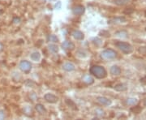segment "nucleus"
<instances>
[{
  "label": "nucleus",
  "mask_w": 146,
  "mask_h": 120,
  "mask_svg": "<svg viewBox=\"0 0 146 120\" xmlns=\"http://www.w3.org/2000/svg\"><path fill=\"white\" fill-rule=\"evenodd\" d=\"M89 72L97 79H104L107 76V72L104 67L100 65H94L89 69Z\"/></svg>",
  "instance_id": "1"
},
{
  "label": "nucleus",
  "mask_w": 146,
  "mask_h": 120,
  "mask_svg": "<svg viewBox=\"0 0 146 120\" xmlns=\"http://www.w3.org/2000/svg\"><path fill=\"white\" fill-rule=\"evenodd\" d=\"M82 80H83L85 84H94V78H93L91 76H89V75L84 76Z\"/></svg>",
  "instance_id": "14"
},
{
  "label": "nucleus",
  "mask_w": 146,
  "mask_h": 120,
  "mask_svg": "<svg viewBox=\"0 0 146 120\" xmlns=\"http://www.w3.org/2000/svg\"><path fill=\"white\" fill-rule=\"evenodd\" d=\"M44 99L46 100V101H47L48 103H50V104H54L58 101V97L53 93L45 94Z\"/></svg>",
  "instance_id": "5"
},
{
  "label": "nucleus",
  "mask_w": 146,
  "mask_h": 120,
  "mask_svg": "<svg viewBox=\"0 0 146 120\" xmlns=\"http://www.w3.org/2000/svg\"><path fill=\"white\" fill-rule=\"evenodd\" d=\"M137 102V100L135 99V98H129L126 101V103L129 105H134Z\"/></svg>",
  "instance_id": "21"
},
{
  "label": "nucleus",
  "mask_w": 146,
  "mask_h": 120,
  "mask_svg": "<svg viewBox=\"0 0 146 120\" xmlns=\"http://www.w3.org/2000/svg\"><path fill=\"white\" fill-rule=\"evenodd\" d=\"M145 31H146V29H145Z\"/></svg>",
  "instance_id": "28"
},
{
  "label": "nucleus",
  "mask_w": 146,
  "mask_h": 120,
  "mask_svg": "<svg viewBox=\"0 0 146 120\" xmlns=\"http://www.w3.org/2000/svg\"><path fill=\"white\" fill-rule=\"evenodd\" d=\"M145 16H146V11H145Z\"/></svg>",
  "instance_id": "27"
},
{
  "label": "nucleus",
  "mask_w": 146,
  "mask_h": 120,
  "mask_svg": "<svg viewBox=\"0 0 146 120\" xmlns=\"http://www.w3.org/2000/svg\"><path fill=\"white\" fill-rule=\"evenodd\" d=\"M129 2L130 0H114V3L118 6L127 5Z\"/></svg>",
  "instance_id": "19"
},
{
  "label": "nucleus",
  "mask_w": 146,
  "mask_h": 120,
  "mask_svg": "<svg viewBox=\"0 0 146 120\" xmlns=\"http://www.w3.org/2000/svg\"><path fill=\"white\" fill-rule=\"evenodd\" d=\"M97 100H98V101L99 102L100 104L102 105H106V106L110 105L111 103H112L111 101L109 98L106 97H98Z\"/></svg>",
  "instance_id": "7"
},
{
  "label": "nucleus",
  "mask_w": 146,
  "mask_h": 120,
  "mask_svg": "<svg viewBox=\"0 0 146 120\" xmlns=\"http://www.w3.org/2000/svg\"><path fill=\"white\" fill-rule=\"evenodd\" d=\"M126 89H127V87L123 84H118L115 86V90L118 92H123V91H125Z\"/></svg>",
  "instance_id": "17"
},
{
  "label": "nucleus",
  "mask_w": 146,
  "mask_h": 120,
  "mask_svg": "<svg viewBox=\"0 0 146 120\" xmlns=\"http://www.w3.org/2000/svg\"><path fill=\"white\" fill-rule=\"evenodd\" d=\"M47 40L49 42H51V43H56L58 41L57 36L54 35V34H51V35H49L48 37H47Z\"/></svg>",
  "instance_id": "20"
},
{
  "label": "nucleus",
  "mask_w": 146,
  "mask_h": 120,
  "mask_svg": "<svg viewBox=\"0 0 146 120\" xmlns=\"http://www.w3.org/2000/svg\"><path fill=\"white\" fill-rule=\"evenodd\" d=\"M30 58L33 61H34V62H38L41 59V54L39 52H37V51L32 53L31 55H30Z\"/></svg>",
  "instance_id": "13"
},
{
  "label": "nucleus",
  "mask_w": 146,
  "mask_h": 120,
  "mask_svg": "<svg viewBox=\"0 0 146 120\" xmlns=\"http://www.w3.org/2000/svg\"><path fill=\"white\" fill-rule=\"evenodd\" d=\"M72 37H74V39H76L77 41H82L84 38V35L81 31L75 30V31L72 32Z\"/></svg>",
  "instance_id": "10"
},
{
  "label": "nucleus",
  "mask_w": 146,
  "mask_h": 120,
  "mask_svg": "<svg viewBox=\"0 0 146 120\" xmlns=\"http://www.w3.org/2000/svg\"><path fill=\"white\" fill-rule=\"evenodd\" d=\"M48 48H49L50 51L54 53V54H56V53L58 52V46L56 44H54H54H50L48 46Z\"/></svg>",
  "instance_id": "15"
},
{
  "label": "nucleus",
  "mask_w": 146,
  "mask_h": 120,
  "mask_svg": "<svg viewBox=\"0 0 146 120\" xmlns=\"http://www.w3.org/2000/svg\"><path fill=\"white\" fill-rule=\"evenodd\" d=\"M5 119V112L3 110H0V120Z\"/></svg>",
  "instance_id": "23"
},
{
  "label": "nucleus",
  "mask_w": 146,
  "mask_h": 120,
  "mask_svg": "<svg viewBox=\"0 0 146 120\" xmlns=\"http://www.w3.org/2000/svg\"><path fill=\"white\" fill-rule=\"evenodd\" d=\"M144 104H145V105H146V99L145 101V102H144Z\"/></svg>",
  "instance_id": "26"
},
{
  "label": "nucleus",
  "mask_w": 146,
  "mask_h": 120,
  "mask_svg": "<svg viewBox=\"0 0 146 120\" xmlns=\"http://www.w3.org/2000/svg\"><path fill=\"white\" fill-rule=\"evenodd\" d=\"M126 18L125 17H119V18H116V19H114V20H111L110 21V24L111 23H114V24H117V23H124L126 22Z\"/></svg>",
  "instance_id": "18"
},
{
  "label": "nucleus",
  "mask_w": 146,
  "mask_h": 120,
  "mask_svg": "<svg viewBox=\"0 0 146 120\" xmlns=\"http://www.w3.org/2000/svg\"><path fill=\"white\" fill-rule=\"evenodd\" d=\"M102 40H100L98 38H95L94 40V44L95 46H100L102 45Z\"/></svg>",
  "instance_id": "22"
},
{
  "label": "nucleus",
  "mask_w": 146,
  "mask_h": 120,
  "mask_svg": "<svg viewBox=\"0 0 146 120\" xmlns=\"http://www.w3.org/2000/svg\"><path fill=\"white\" fill-rule=\"evenodd\" d=\"M65 102H66V104L68 105L69 107H71V108H72L73 110H77V105H76V103L73 101L72 100H70V99H66L65 100Z\"/></svg>",
  "instance_id": "16"
},
{
  "label": "nucleus",
  "mask_w": 146,
  "mask_h": 120,
  "mask_svg": "<svg viewBox=\"0 0 146 120\" xmlns=\"http://www.w3.org/2000/svg\"><path fill=\"white\" fill-rule=\"evenodd\" d=\"M3 49H4V46H3V44L2 42H0V53L3 50Z\"/></svg>",
  "instance_id": "25"
},
{
  "label": "nucleus",
  "mask_w": 146,
  "mask_h": 120,
  "mask_svg": "<svg viewBox=\"0 0 146 120\" xmlns=\"http://www.w3.org/2000/svg\"><path fill=\"white\" fill-rule=\"evenodd\" d=\"M35 110H36V111L38 114H40V115H46L47 113L46 109L45 108V106L42 104H36L35 105Z\"/></svg>",
  "instance_id": "11"
},
{
  "label": "nucleus",
  "mask_w": 146,
  "mask_h": 120,
  "mask_svg": "<svg viewBox=\"0 0 146 120\" xmlns=\"http://www.w3.org/2000/svg\"><path fill=\"white\" fill-rule=\"evenodd\" d=\"M62 68H63V69L64 70V71L68 72H72V71H74V70L76 69L75 65H74L72 63H70V62H67V63H63V67H62Z\"/></svg>",
  "instance_id": "8"
},
{
  "label": "nucleus",
  "mask_w": 146,
  "mask_h": 120,
  "mask_svg": "<svg viewBox=\"0 0 146 120\" xmlns=\"http://www.w3.org/2000/svg\"><path fill=\"white\" fill-rule=\"evenodd\" d=\"M19 68L21 71L25 73H29L32 69V64L29 61L27 60H22L20 64H19Z\"/></svg>",
  "instance_id": "4"
},
{
  "label": "nucleus",
  "mask_w": 146,
  "mask_h": 120,
  "mask_svg": "<svg viewBox=\"0 0 146 120\" xmlns=\"http://www.w3.org/2000/svg\"><path fill=\"white\" fill-rule=\"evenodd\" d=\"M21 22V18H18V17H15L13 19V23L14 24H19Z\"/></svg>",
  "instance_id": "24"
},
{
  "label": "nucleus",
  "mask_w": 146,
  "mask_h": 120,
  "mask_svg": "<svg viewBox=\"0 0 146 120\" xmlns=\"http://www.w3.org/2000/svg\"><path fill=\"white\" fill-rule=\"evenodd\" d=\"M110 72L112 76H119L121 74V69L118 66H112L110 69Z\"/></svg>",
  "instance_id": "12"
},
{
  "label": "nucleus",
  "mask_w": 146,
  "mask_h": 120,
  "mask_svg": "<svg viewBox=\"0 0 146 120\" xmlns=\"http://www.w3.org/2000/svg\"><path fill=\"white\" fill-rule=\"evenodd\" d=\"M115 46L119 49L120 50L125 54H129L133 51V47L131 46L129 43L124 42H115Z\"/></svg>",
  "instance_id": "2"
},
{
  "label": "nucleus",
  "mask_w": 146,
  "mask_h": 120,
  "mask_svg": "<svg viewBox=\"0 0 146 120\" xmlns=\"http://www.w3.org/2000/svg\"><path fill=\"white\" fill-rule=\"evenodd\" d=\"M85 11L84 7L82 5H77L72 8V13L75 16H81Z\"/></svg>",
  "instance_id": "6"
},
{
  "label": "nucleus",
  "mask_w": 146,
  "mask_h": 120,
  "mask_svg": "<svg viewBox=\"0 0 146 120\" xmlns=\"http://www.w3.org/2000/svg\"><path fill=\"white\" fill-rule=\"evenodd\" d=\"M101 55L104 59H114L117 56V53L112 49H106L102 52Z\"/></svg>",
  "instance_id": "3"
},
{
  "label": "nucleus",
  "mask_w": 146,
  "mask_h": 120,
  "mask_svg": "<svg viewBox=\"0 0 146 120\" xmlns=\"http://www.w3.org/2000/svg\"><path fill=\"white\" fill-rule=\"evenodd\" d=\"M62 47H63V50H72L75 48V45H74L73 42H69V41H65V42H63Z\"/></svg>",
  "instance_id": "9"
}]
</instances>
